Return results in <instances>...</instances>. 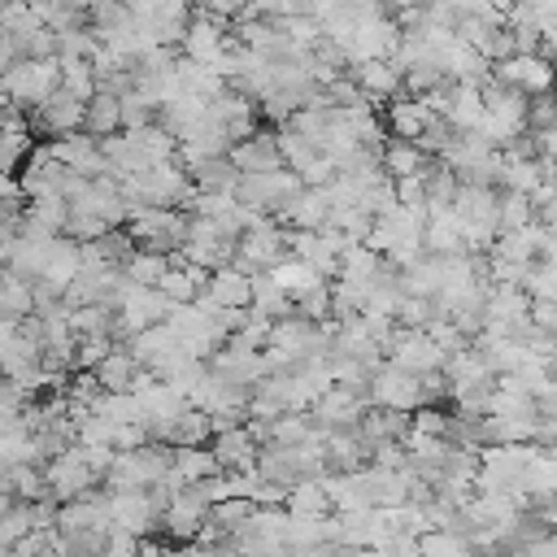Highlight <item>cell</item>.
I'll return each instance as SVG.
<instances>
[{
	"instance_id": "db71d44e",
	"label": "cell",
	"mask_w": 557,
	"mask_h": 557,
	"mask_svg": "<svg viewBox=\"0 0 557 557\" xmlns=\"http://www.w3.org/2000/svg\"><path fill=\"white\" fill-rule=\"evenodd\" d=\"M4 244H9V235H4V231H0V261H4Z\"/></svg>"
},
{
	"instance_id": "c3c4849f",
	"label": "cell",
	"mask_w": 557,
	"mask_h": 557,
	"mask_svg": "<svg viewBox=\"0 0 557 557\" xmlns=\"http://www.w3.org/2000/svg\"><path fill=\"white\" fill-rule=\"evenodd\" d=\"M139 540L144 535H135L126 527H109L104 531V553H139Z\"/></svg>"
},
{
	"instance_id": "5bb4252c",
	"label": "cell",
	"mask_w": 557,
	"mask_h": 557,
	"mask_svg": "<svg viewBox=\"0 0 557 557\" xmlns=\"http://www.w3.org/2000/svg\"><path fill=\"white\" fill-rule=\"evenodd\" d=\"M83 104L87 100H78V96H70L65 87H57L48 100H39L35 109H30V131H39V135H65V131H78L83 126Z\"/></svg>"
},
{
	"instance_id": "44dd1931",
	"label": "cell",
	"mask_w": 557,
	"mask_h": 557,
	"mask_svg": "<svg viewBox=\"0 0 557 557\" xmlns=\"http://www.w3.org/2000/svg\"><path fill=\"white\" fill-rule=\"evenodd\" d=\"M139 361H135V352L126 348V344H109V352L91 366V374H96V383L104 387V392H135V383H139Z\"/></svg>"
},
{
	"instance_id": "8d00e7d4",
	"label": "cell",
	"mask_w": 557,
	"mask_h": 557,
	"mask_svg": "<svg viewBox=\"0 0 557 557\" xmlns=\"http://www.w3.org/2000/svg\"><path fill=\"white\" fill-rule=\"evenodd\" d=\"M209 435H213V431H209V413L196 409V405H187V409L170 422V435H165V440H170V444H209Z\"/></svg>"
},
{
	"instance_id": "484cf974",
	"label": "cell",
	"mask_w": 557,
	"mask_h": 557,
	"mask_svg": "<svg viewBox=\"0 0 557 557\" xmlns=\"http://www.w3.org/2000/svg\"><path fill=\"white\" fill-rule=\"evenodd\" d=\"M444 117H448L453 131H474L479 117H483V87L479 83H453V96H448V113Z\"/></svg>"
},
{
	"instance_id": "83f0119b",
	"label": "cell",
	"mask_w": 557,
	"mask_h": 557,
	"mask_svg": "<svg viewBox=\"0 0 557 557\" xmlns=\"http://www.w3.org/2000/svg\"><path fill=\"white\" fill-rule=\"evenodd\" d=\"M35 313V278H22L0 265V318H30Z\"/></svg>"
},
{
	"instance_id": "3957f363",
	"label": "cell",
	"mask_w": 557,
	"mask_h": 557,
	"mask_svg": "<svg viewBox=\"0 0 557 557\" xmlns=\"http://www.w3.org/2000/svg\"><path fill=\"white\" fill-rule=\"evenodd\" d=\"M187 222H191V213L183 205H144L126 218V235L135 239V248L174 252L187 239Z\"/></svg>"
},
{
	"instance_id": "b9f144b4",
	"label": "cell",
	"mask_w": 557,
	"mask_h": 557,
	"mask_svg": "<svg viewBox=\"0 0 557 557\" xmlns=\"http://www.w3.org/2000/svg\"><path fill=\"white\" fill-rule=\"evenodd\" d=\"M292 313H305V318H313V322L331 318V278H322V283H313L309 292L292 296Z\"/></svg>"
},
{
	"instance_id": "f546056e",
	"label": "cell",
	"mask_w": 557,
	"mask_h": 557,
	"mask_svg": "<svg viewBox=\"0 0 557 557\" xmlns=\"http://www.w3.org/2000/svg\"><path fill=\"white\" fill-rule=\"evenodd\" d=\"M174 474L191 487V483H200V479H209L213 470H218V457H213V448L209 444H174Z\"/></svg>"
},
{
	"instance_id": "7dc6e473",
	"label": "cell",
	"mask_w": 557,
	"mask_h": 557,
	"mask_svg": "<svg viewBox=\"0 0 557 557\" xmlns=\"http://www.w3.org/2000/svg\"><path fill=\"white\" fill-rule=\"evenodd\" d=\"M104 231H113L109 218H100V213H70L61 235H70V239H100Z\"/></svg>"
},
{
	"instance_id": "bcb514c9",
	"label": "cell",
	"mask_w": 557,
	"mask_h": 557,
	"mask_svg": "<svg viewBox=\"0 0 557 557\" xmlns=\"http://www.w3.org/2000/svg\"><path fill=\"white\" fill-rule=\"evenodd\" d=\"M117 104H122V131H135V126H144V122H152L157 117V109L144 100V91H135V87H126L122 96H117Z\"/></svg>"
},
{
	"instance_id": "277c9868",
	"label": "cell",
	"mask_w": 557,
	"mask_h": 557,
	"mask_svg": "<svg viewBox=\"0 0 557 557\" xmlns=\"http://www.w3.org/2000/svg\"><path fill=\"white\" fill-rule=\"evenodd\" d=\"M287 257V226L270 213H257L239 235H235V257L231 265H239L244 274H257V270H270L274 261Z\"/></svg>"
},
{
	"instance_id": "681fc988",
	"label": "cell",
	"mask_w": 557,
	"mask_h": 557,
	"mask_svg": "<svg viewBox=\"0 0 557 557\" xmlns=\"http://www.w3.org/2000/svg\"><path fill=\"white\" fill-rule=\"evenodd\" d=\"M200 9H205V13H213L218 22H226V26H231L239 13H248V0H200Z\"/></svg>"
},
{
	"instance_id": "8992f818",
	"label": "cell",
	"mask_w": 557,
	"mask_h": 557,
	"mask_svg": "<svg viewBox=\"0 0 557 557\" xmlns=\"http://www.w3.org/2000/svg\"><path fill=\"white\" fill-rule=\"evenodd\" d=\"M300 187H305L300 174L287 170V165H278V170H261V174H239L235 196H239L248 209H261V213L278 218V213L287 209V200H292Z\"/></svg>"
},
{
	"instance_id": "7c38bea8",
	"label": "cell",
	"mask_w": 557,
	"mask_h": 557,
	"mask_svg": "<svg viewBox=\"0 0 557 557\" xmlns=\"http://www.w3.org/2000/svg\"><path fill=\"white\" fill-rule=\"evenodd\" d=\"M492 78L513 83V87H522L527 96H540V91H553L557 65H553L544 52H513V57H505V61H492Z\"/></svg>"
},
{
	"instance_id": "7402d4cb",
	"label": "cell",
	"mask_w": 557,
	"mask_h": 557,
	"mask_svg": "<svg viewBox=\"0 0 557 557\" xmlns=\"http://www.w3.org/2000/svg\"><path fill=\"white\" fill-rule=\"evenodd\" d=\"M209 448H213V457H218V466L222 470H252V461H257V440L248 435V426L239 422V426H226V431H213L209 435Z\"/></svg>"
},
{
	"instance_id": "d6a6232c",
	"label": "cell",
	"mask_w": 557,
	"mask_h": 557,
	"mask_svg": "<svg viewBox=\"0 0 557 557\" xmlns=\"http://www.w3.org/2000/svg\"><path fill=\"white\" fill-rule=\"evenodd\" d=\"M287 513H331V496H326V474L322 479H296L287 487V500H283Z\"/></svg>"
},
{
	"instance_id": "2e32d148",
	"label": "cell",
	"mask_w": 557,
	"mask_h": 557,
	"mask_svg": "<svg viewBox=\"0 0 557 557\" xmlns=\"http://www.w3.org/2000/svg\"><path fill=\"white\" fill-rule=\"evenodd\" d=\"M331 187L326 183H305L292 200H287V209L278 213V222L283 226H296V231H322L326 226V218H331Z\"/></svg>"
},
{
	"instance_id": "4fadbf2b",
	"label": "cell",
	"mask_w": 557,
	"mask_h": 557,
	"mask_svg": "<svg viewBox=\"0 0 557 557\" xmlns=\"http://www.w3.org/2000/svg\"><path fill=\"white\" fill-rule=\"evenodd\" d=\"M444 348L426 335V326H400L396 339L387 344V361H396L400 370H413V374H426V370H444Z\"/></svg>"
},
{
	"instance_id": "d590c367",
	"label": "cell",
	"mask_w": 557,
	"mask_h": 557,
	"mask_svg": "<svg viewBox=\"0 0 557 557\" xmlns=\"http://www.w3.org/2000/svg\"><path fill=\"white\" fill-rule=\"evenodd\" d=\"M535 222V205L527 191H513V187H500V209H496V231H518Z\"/></svg>"
},
{
	"instance_id": "52a82bcc",
	"label": "cell",
	"mask_w": 557,
	"mask_h": 557,
	"mask_svg": "<svg viewBox=\"0 0 557 557\" xmlns=\"http://www.w3.org/2000/svg\"><path fill=\"white\" fill-rule=\"evenodd\" d=\"M205 518H209V500H205L196 487H183V492H174V496L165 500V509H161V518H157V531H161L170 544H191L196 531L205 527Z\"/></svg>"
},
{
	"instance_id": "f35d334b",
	"label": "cell",
	"mask_w": 557,
	"mask_h": 557,
	"mask_svg": "<svg viewBox=\"0 0 557 557\" xmlns=\"http://www.w3.org/2000/svg\"><path fill=\"white\" fill-rule=\"evenodd\" d=\"M126 278H135V283H157L165 270H170V252H157V248H135L131 257H126Z\"/></svg>"
},
{
	"instance_id": "30bf717a",
	"label": "cell",
	"mask_w": 557,
	"mask_h": 557,
	"mask_svg": "<svg viewBox=\"0 0 557 557\" xmlns=\"http://www.w3.org/2000/svg\"><path fill=\"white\" fill-rule=\"evenodd\" d=\"M366 409H370V392L348 387V383H331V387L318 392V400L309 405V418L331 431V426H357Z\"/></svg>"
},
{
	"instance_id": "7bdbcfd3",
	"label": "cell",
	"mask_w": 557,
	"mask_h": 557,
	"mask_svg": "<svg viewBox=\"0 0 557 557\" xmlns=\"http://www.w3.org/2000/svg\"><path fill=\"white\" fill-rule=\"evenodd\" d=\"M409 431H422V435H448V431H453V413H444L435 400H422L418 409H409Z\"/></svg>"
},
{
	"instance_id": "6da1fadb",
	"label": "cell",
	"mask_w": 557,
	"mask_h": 557,
	"mask_svg": "<svg viewBox=\"0 0 557 557\" xmlns=\"http://www.w3.org/2000/svg\"><path fill=\"white\" fill-rule=\"evenodd\" d=\"M165 313H170V296L157 283L126 278L122 292H117V300H113V344L117 339L126 344L135 331H144L152 322H165Z\"/></svg>"
},
{
	"instance_id": "f907efd6",
	"label": "cell",
	"mask_w": 557,
	"mask_h": 557,
	"mask_svg": "<svg viewBox=\"0 0 557 557\" xmlns=\"http://www.w3.org/2000/svg\"><path fill=\"white\" fill-rule=\"evenodd\" d=\"M535 222H540L544 231H553V235H557V191H553L544 205H535Z\"/></svg>"
},
{
	"instance_id": "8fae6325",
	"label": "cell",
	"mask_w": 557,
	"mask_h": 557,
	"mask_svg": "<svg viewBox=\"0 0 557 557\" xmlns=\"http://www.w3.org/2000/svg\"><path fill=\"white\" fill-rule=\"evenodd\" d=\"M48 148H52V157H57L70 174H87V178H96V174L109 170L104 148H100V135H91V131H83V126H78V131H65V135H52Z\"/></svg>"
},
{
	"instance_id": "9c48e42d",
	"label": "cell",
	"mask_w": 557,
	"mask_h": 557,
	"mask_svg": "<svg viewBox=\"0 0 557 557\" xmlns=\"http://www.w3.org/2000/svg\"><path fill=\"white\" fill-rule=\"evenodd\" d=\"M104 505H109V527H126L135 535L157 531L161 509H157V500H152L148 487H109L104 492Z\"/></svg>"
},
{
	"instance_id": "4dcf8cb0",
	"label": "cell",
	"mask_w": 557,
	"mask_h": 557,
	"mask_svg": "<svg viewBox=\"0 0 557 557\" xmlns=\"http://www.w3.org/2000/svg\"><path fill=\"white\" fill-rule=\"evenodd\" d=\"M26 218H35L39 226H48V231H65V218H70V200H65V191L61 187H48V191H35V196H26Z\"/></svg>"
},
{
	"instance_id": "74e56055",
	"label": "cell",
	"mask_w": 557,
	"mask_h": 557,
	"mask_svg": "<svg viewBox=\"0 0 557 557\" xmlns=\"http://www.w3.org/2000/svg\"><path fill=\"white\" fill-rule=\"evenodd\" d=\"M61 87L70 91V96H78V100H91L100 87H96V70H91V61H83V57H65L61 61Z\"/></svg>"
},
{
	"instance_id": "ab89813d",
	"label": "cell",
	"mask_w": 557,
	"mask_h": 557,
	"mask_svg": "<svg viewBox=\"0 0 557 557\" xmlns=\"http://www.w3.org/2000/svg\"><path fill=\"white\" fill-rule=\"evenodd\" d=\"M131 135H135V139L144 144L148 161H170V157L178 152V139H174V135H170V131H165V126H161L157 117H152V122H144V126H135Z\"/></svg>"
},
{
	"instance_id": "9a60e30c",
	"label": "cell",
	"mask_w": 557,
	"mask_h": 557,
	"mask_svg": "<svg viewBox=\"0 0 557 557\" xmlns=\"http://www.w3.org/2000/svg\"><path fill=\"white\" fill-rule=\"evenodd\" d=\"M226 157L235 161V170H239V174L278 170V165H283V152H278V131H270V126H257L252 135L235 139V144L226 148Z\"/></svg>"
},
{
	"instance_id": "4316f807",
	"label": "cell",
	"mask_w": 557,
	"mask_h": 557,
	"mask_svg": "<svg viewBox=\"0 0 557 557\" xmlns=\"http://www.w3.org/2000/svg\"><path fill=\"white\" fill-rule=\"evenodd\" d=\"M379 165H383V174L400 178V174H422V170L431 165V157H426L413 139H396V135H387V144H383V152H379Z\"/></svg>"
},
{
	"instance_id": "e575fe53",
	"label": "cell",
	"mask_w": 557,
	"mask_h": 557,
	"mask_svg": "<svg viewBox=\"0 0 557 557\" xmlns=\"http://www.w3.org/2000/svg\"><path fill=\"white\" fill-rule=\"evenodd\" d=\"M248 309H257L261 318H283V313H292V296L270 278V270H257L252 274V305Z\"/></svg>"
},
{
	"instance_id": "816d5d0a",
	"label": "cell",
	"mask_w": 557,
	"mask_h": 557,
	"mask_svg": "<svg viewBox=\"0 0 557 557\" xmlns=\"http://www.w3.org/2000/svg\"><path fill=\"white\" fill-rule=\"evenodd\" d=\"M17 57H22V52H17L13 35H9V30H0V74H4V70H9V65H13Z\"/></svg>"
},
{
	"instance_id": "603a6c76",
	"label": "cell",
	"mask_w": 557,
	"mask_h": 557,
	"mask_svg": "<svg viewBox=\"0 0 557 557\" xmlns=\"http://www.w3.org/2000/svg\"><path fill=\"white\" fill-rule=\"evenodd\" d=\"M78 265H83V248H78V239H70V235H57V239L48 244V257H44L39 283H48V287L65 292V283L78 274Z\"/></svg>"
},
{
	"instance_id": "d6986e66",
	"label": "cell",
	"mask_w": 557,
	"mask_h": 557,
	"mask_svg": "<svg viewBox=\"0 0 557 557\" xmlns=\"http://www.w3.org/2000/svg\"><path fill=\"white\" fill-rule=\"evenodd\" d=\"M200 296L213 300L218 309H248L252 305V274H244L239 265H218V270H209V283Z\"/></svg>"
},
{
	"instance_id": "d4e9b609",
	"label": "cell",
	"mask_w": 557,
	"mask_h": 557,
	"mask_svg": "<svg viewBox=\"0 0 557 557\" xmlns=\"http://www.w3.org/2000/svg\"><path fill=\"white\" fill-rule=\"evenodd\" d=\"M361 440L366 444H379V440H405L409 431V409H387V405H370L357 422Z\"/></svg>"
},
{
	"instance_id": "ffe728a7",
	"label": "cell",
	"mask_w": 557,
	"mask_h": 557,
	"mask_svg": "<svg viewBox=\"0 0 557 557\" xmlns=\"http://www.w3.org/2000/svg\"><path fill=\"white\" fill-rule=\"evenodd\" d=\"M431 117H435V113L426 109V100H422V96H405V91H396V96L387 100V109H383V126H387V135H396V139H418Z\"/></svg>"
},
{
	"instance_id": "ac0fdd59",
	"label": "cell",
	"mask_w": 557,
	"mask_h": 557,
	"mask_svg": "<svg viewBox=\"0 0 557 557\" xmlns=\"http://www.w3.org/2000/svg\"><path fill=\"white\" fill-rule=\"evenodd\" d=\"M348 74H352V83L361 87V96H366L370 104L392 100V96L400 91V65H396L392 57H366V61H352Z\"/></svg>"
},
{
	"instance_id": "ee69618b",
	"label": "cell",
	"mask_w": 557,
	"mask_h": 557,
	"mask_svg": "<svg viewBox=\"0 0 557 557\" xmlns=\"http://www.w3.org/2000/svg\"><path fill=\"white\" fill-rule=\"evenodd\" d=\"M522 287H527L535 300H557V265L535 257L531 270H527V278H522Z\"/></svg>"
},
{
	"instance_id": "5b68a950",
	"label": "cell",
	"mask_w": 557,
	"mask_h": 557,
	"mask_svg": "<svg viewBox=\"0 0 557 557\" xmlns=\"http://www.w3.org/2000/svg\"><path fill=\"white\" fill-rule=\"evenodd\" d=\"M44 483H48V496L61 505V500H70V496L96 492L100 474L91 470V461H87L83 444L74 440V444H65L61 453H52V457L44 461Z\"/></svg>"
},
{
	"instance_id": "836d02e7",
	"label": "cell",
	"mask_w": 557,
	"mask_h": 557,
	"mask_svg": "<svg viewBox=\"0 0 557 557\" xmlns=\"http://www.w3.org/2000/svg\"><path fill=\"white\" fill-rule=\"evenodd\" d=\"M270 278H274L287 296H300V292H309L313 283H322V274H318L305 257H292V252H287L283 261H274V265H270Z\"/></svg>"
},
{
	"instance_id": "f6af8a7d",
	"label": "cell",
	"mask_w": 557,
	"mask_h": 557,
	"mask_svg": "<svg viewBox=\"0 0 557 557\" xmlns=\"http://www.w3.org/2000/svg\"><path fill=\"white\" fill-rule=\"evenodd\" d=\"M435 313H440V305H435L431 296H409V292H405L400 305H396V322H400V326H426Z\"/></svg>"
},
{
	"instance_id": "f1b7e54d",
	"label": "cell",
	"mask_w": 557,
	"mask_h": 557,
	"mask_svg": "<svg viewBox=\"0 0 557 557\" xmlns=\"http://www.w3.org/2000/svg\"><path fill=\"white\" fill-rule=\"evenodd\" d=\"M187 174H191L196 191H235V183H239V170H235V161H231L226 152L187 165Z\"/></svg>"
},
{
	"instance_id": "1f68e13d",
	"label": "cell",
	"mask_w": 557,
	"mask_h": 557,
	"mask_svg": "<svg viewBox=\"0 0 557 557\" xmlns=\"http://www.w3.org/2000/svg\"><path fill=\"white\" fill-rule=\"evenodd\" d=\"M83 131H91V135L122 131V104H117V91H96V96L83 104Z\"/></svg>"
},
{
	"instance_id": "60d3db41",
	"label": "cell",
	"mask_w": 557,
	"mask_h": 557,
	"mask_svg": "<svg viewBox=\"0 0 557 557\" xmlns=\"http://www.w3.org/2000/svg\"><path fill=\"white\" fill-rule=\"evenodd\" d=\"M252 509H257V500H252V496H222V500H213V505H209V518H213L218 527L235 531V527H244V522L252 518Z\"/></svg>"
},
{
	"instance_id": "e0dca14e",
	"label": "cell",
	"mask_w": 557,
	"mask_h": 557,
	"mask_svg": "<svg viewBox=\"0 0 557 557\" xmlns=\"http://www.w3.org/2000/svg\"><path fill=\"white\" fill-rule=\"evenodd\" d=\"M396 44H400L396 17H387V13L361 17L357 30H352V57H348V65H352V61H366V57H392Z\"/></svg>"
},
{
	"instance_id": "cb8c5ba5",
	"label": "cell",
	"mask_w": 557,
	"mask_h": 557,
	"mask_svg": "<svg viewBox=\"0 0 557 557\" xmlns=\"http://www.w3.org/2000/svg\"><path fill=\"white\" fill-rule=\"evenodd\" d=\"M100 148H104V161H109V174H139L144 165H152L148 161V152H144V144L131 135V131H109V135H100Z\"/></svg>"
},
{
	"instance_id": "f5cc1de1",
	"label": "cell",
	"mask_w": 557,
	"mask_h": 557,
	"mask_svg": "<svg viewBox=\"0 0 557 557\" xmlns=\"http://www.w3.org/2000/svg\"><path fill=\"white\" fill-rule=\"evenodd\" d=\"M122 4L131 9L135 22H152V13H157V0H122Z\"/></svg>"
},
{
	"instance_id": "ba28073f",
	"label": "cell",
	"mask_w": 557,
	"mask_h": 557,
	"mask_svg": "<svg viewBox=\"0 0 557 557\" xmlns=\"http://www.w3.org/2000/svg\"><path fill=\"white\" fill-rule=\"evenodd\" d=\"M370 405H387V409H418L426 396H422V379L413 370H400L396 361L383 357V366L370 374Z\"/></svg>"
},
{
	"instance_id": "7a4b0ae2",
	"label": "cell",
	"mask_w": 557,
	"mask_h": 557,
	"mask_svg": "<svg viewBox=\"0 0 557 557\" xmlns=\"http://www.w3.org/2000/svg\"><path fill=\"white\" fill-rule=\"evenodd\" d=\"M61 87V61L57 57H17L4 74H0V91L9 96V104L17 109H35L39 100H48Z\"/></svg>"
},
{
	"instance_id": "11a10c76",
	"label": "cell",
	"mask_w": 557,
	"mask_h": 557,
	"mask_svg": "<svg viewBox=\"0 0 557 557\" xmlns=\"http://www.w3.org/2000/svg\"><path fill=\"white\" fill-rule=\"evenodd\" d=\"M91 4H100V0H91ZM91 4H87V9H91Z\"/></svg>"
}]
</instances>
